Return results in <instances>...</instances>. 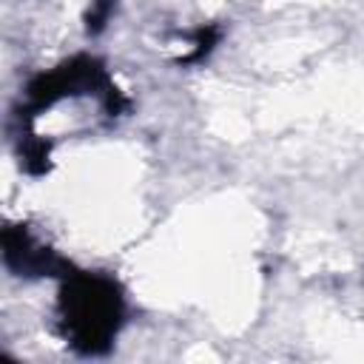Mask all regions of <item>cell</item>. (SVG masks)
<instances>
[{
    "label": "cell",
    "mask_w": 364,
    "mask_h": 364,
    "mask_svg": "<svg viewBox=\"0 0 364 364\" xmlns=\"http://www.w3.org/2000/svg\"><path fill=\"white\" fill-rule=\"evenodd\" d=\"M68 321L74 336L88 350H97L100 338L111 333V318L117 316L114 293H100V282H88L77 296H68Z\"/></svg>",
    "instance_id": "6da1fadb"
}]
</instances>
